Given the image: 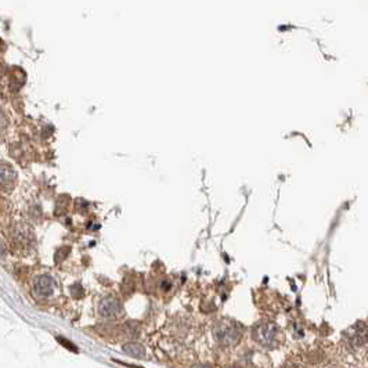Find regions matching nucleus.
Here are the masks:
<instances>
[{
    "label": "nucleus",
    "instance_id": "3",
    "mask_svg": "<svg viewBox=\"0 0 368 368\" xmlns=\"http://www.w3.org/2000/svg\"><path fill=\"white\" fill-rule=\"evenodd\" d=\"M346 339L352 349L361 350L367 346V327L364 322H357L349 331H346Z\"/></svg>",
    "mask_w": 368,
    "mask_h": 368
},
{
    "label": "nucleus",
    "instance_id": "8",
    "mask_svg": "<svg viewBox=\"0 0 368 368\" xmlns=\"http://www.w3.org/2000/svg\"><path fill=\"white\" fill-rule=\"evenodd\" d=\"M281 368H303L301 364H298V363H293V361H288V363H285L283 367Z\"/></svg>",
    "mask_w": 368,
    "mask_h": 368
},
{
    "label": "nucleus",
    "instance_id": "4",
    "mask_svg": "<svg viewBox=\"0 0 368 368\" xmlns=\"http://www.w3.org/2000/svg\"><path fill=\"white\" fill-rule=\"evenodd\" d=\"M98 312L103 317H107V319L116 317L122 313V304L115 296H107L100 303Z\"/></svg>",
    "mask_w": 368,
    "mask_h": 368
},
{
    "label": "nucleus",
    "instance_id": "6",
    "mask_svg": "<svg viewBox=\"0 0 368 368\" xmlns=\"http://www.w3.org/2000/svg\"><path fill=\"white\" fill-rule=\"evenodd\" d=\"M123 352L134 359H145V349L137 342H129L123 346Z\"/></svg>",
    "mask_w": 368,
    "mask_h": 368
},
{
    "label": "nucleus",
    "instance_id": "7",
    "mask_svg": "<svg viewBox=\"0 0 368 368\" xmlns=\"http://www.w3.org/2000/svg\"><path fill=\"white\" fill-rule=\"evenodd\" d=\"M57 340H58V342H60V343H61L65 349L71 350V352H74V353H78V352H79L75 345H74L72 342H69L68 339H65V338H63V336H57Z\"/></svg>",
    "mask_w": 368,
    "mask_h": 368
},
{
    "label": "nucleus",
    "instance_id": "1",
    "mask_svg": "<svg viewBox=\"0 0 368 368\" xmlns=\"http://www.w3.org/2000/svg\"><path fill=\"white\" fill-rule=\"evenodd\" d=\"M252 334L256 343L266 349H275L283 343V331L274 322H262L256 325Z\"/></svg>",
    "mask_w": 368,
    "mask_h": 368
},
{
    "label": "nucleus",
    "instance_id": "10",
    "mask_svg": "<svg viewBox=\"0 0 368 368\" xmlns=\"http://www.w3.org/2000/svg\"><path fill=\"white\" fill-rule=\"evenodd\" d=\"M132 368H140V367H132Z\"/></svg>",
    "mask_w": 368,
    "mask_h": 368
},
{
    "label": "nucleus",
    "instance_id": "9",
    "mask_svg": "<svg viewBox=\"0 0 368 368\" xmlns=\"http://www.w3.org/2000/svg\"><path fill=\"white\" fill-rule=\"evenodd\" d=\"M194 368H210V367H208V366H197V367H194Z\"/></svg>",
    "mask_w": 368,
    "mask_h": 368
},
{
    "label": "nucleus",
    "instance_id": "5",
    "mask_svg": "<svg viewBox=\"0 0 368 368\" xmlns=\"http://www.w3.org/2000/svg\"><path fill=\"white\" fill-rule=\"evenodd\" d=\"M35 288H36V292L39 295L48 296V295L54 292V281L48 275H43V277L38 278V281L35 284Z\"/></svg>",
    "mask_w": 368,
    "mask_h": 368
},
{
    "label": "nucleus",
    "instance_id": "2",
    "mask_svg": "<svg viewBox=\"0 0 368 368\" xmlns=\"http://www.w3.org/2000/svg\"><path fill=\"white\" fill-rule=\"evenodd\" d=\"M213 338L219 346L228 349L238 343V340L241 338V330L238 328L237 324L231 321H220L217 322L213 330Z\"/></svg>",
    "mask_w": 368,
    "mask_h": 368
}]
</instances>
